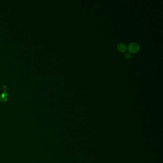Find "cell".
Listing matches in <instances>:
<instances>
[{"label":"cell","instance_id":"6da1fadb","mask_svg":"<svg viewBox=\"0 0 163 163\" xmlns=\"http://www.w3.org/2000/svg\"><path fill=\"white\" fill-rule=\"evenodd\" d=\"M140 49V46L135 42L131 43L128 46V50L131 54H135Z\"/></svg>","mask_w":163,"mask_h":163},{"label":"cell","instance_id":"7a4b0ae2","mask_svg":"<svg viewBox=\"0 0 163 163\" xmlns=\"http://www.w3.org/2000/svg\"><path fill=\"white\" fill-rule=\"evenodd\" d=\"M117 49L120 52L125 53L127 50V47L125 44L123 43H119L117 45Z\"/></svg>","mask_w":163,"mask_h":163},{"label":"cell","instance_id":"3957f363","mask_svg":"<svg viewBox=\"0 0 163 163\" xmlns=\"http://www.w3.org/2000/svg\"><path fill=\"white\" fill-rule=\"evenodd\" d=\"M9 98V94L6 92H4L0 96V101L2 102L7 101Z\"/></svg>","mask_w":163,"mask_h":163},{"label":"cell","instance_id":"277c9868","mask_svg":"<svg viewBox=\"0 0 163 163\" xmlns=\"http://www.w3.org/2000/svg\"><path fill=\"white\" fill-rule=\"evenodd\" d=\"M124 57L126 59H130L131 58V53H130L129 52L128 53H126L125 54V56H124Z\"/></svg>","mask_w":163,"mask_h":163},{"label":"cell","instance_id":"5b68a950","mask_svg":"<svg viewBox=\"0 0 163 163\" xmlns=\"http://www.w3.org/2000/svg\"><path fill=\"white\" fill-rule=\"evenodd\" d=\"M2 89H3V91H4V92H6V90H7L6 86H3V88H2Z\"/></svg>","mask_w":163,"mask_h":163}]
</instances>
